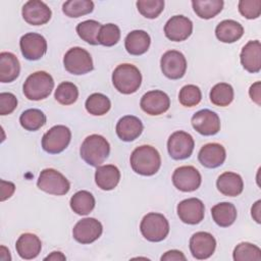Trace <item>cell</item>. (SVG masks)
<instances>
[{"instance_id":"1","label":"cell","mask_w":261,"mask_h":261,"mask_svg":"<svg viewBox=\"0 0 261 261\" xmlns=\"http://www.w3.org/2000/svg\"><path fill=\"white\" fill-rule=\"evenodd\" d=\"M129 162L136 173L150 176L159 170L161 166V157L154 147L150 145H142L133 151Z\"/></svg>"},{"instance_id":"2","label":"cell","mask_w":261,"mask_h":261,"mask_svg":"<svg viewBox=\"0 0 261 261\" xmlns=\"http://www.w3.org/2000/svg\"><path fill=\"white\" fill-rule=\"evenodd\" d=\"M110 145L108 141L100 135L88 136L81 145L80 154L82 159L91 166L98 167L108 157Z\"/></svg>"},{"instance_id":"3","label":"cell","mask_w":261,"mask_h":261,"mask_svg":"<svg viewBox=\"0 0 261 261\" xmlns=\"http://www.w3.org/2000/svg\"><path fill=\"white\" fill-rule=\"evenodd\" d=\"M112 84L119 93L125 95L133 94L137 92L141 87V71L134 64H119L112 73Z\"/></svg>"},{"instance_id":"4","label":"cell","mask_w":261,"mask_h":261,"mask_svg":"<svg viewBox=\"0 0 261 261\" xmlns=\"http://www.w3.org/2000/svg\"><path fill=\"white\" fill-rule=\"evenodd\" d=\"M54 88V81L51 74L46 71H36L28 76L22 92L32 101H39L47 98Z\"/></svg>"},{"instance_id":"5","label":"cell","mask_w":261,"mask_h":261,"mask_svg":"<svg viewBox=\"0 0 261 261\" xmlns=\"http://www.w3.org/2000/svg\"><path fill=\"white\" fill-rule=\"evenodd\" d=\"M143 237L149 242H161L169 232V223L166 217L160 213L150 212L146 214L140 224Z\"/></svg>"},{"instance_id":"6","label":"cell","mask_w":261,"mask_h":261,"mask_svg":"<svg viewBox=\"0 0 261 261\" xmlns=\"http://www.w3.org/2000/svg\"><path fill=\"white\" fill-rule=\"evenodd\" d=\"M37 186L43 192L56 196L67 194L70 189V184L67 178L53 168H46L41 171Z\"/></svg>"},{"instance_id":"7","label":"cell","mask_w":261,"mask_h":261,"mask_svg":"<svg viewBox=\"0 0 261 261\" xmlns=\"http://www.w3.org/2000/svg\"><path fill=\"white\" fill-rule=\"evenodd\" d=\"M65 69L75 75L85 74L93 70V60L90 53L81 47L70 48L63 57Z\"/></svg>"},{"instance_id":"8","label":"cell","mask_w":261,"mask_h":261,"mask_svg":"<svg viewBox=\"0 0 261 261\" xmlns=\"http://www.w3.org/2000/svg\"><path fill=\"white\" fill-rule=\"evenodd\" d=\"M71 139V132L65 125H54L46 132L42 138L44 151L50 154L61 153L68 146Z\"/></svg>"},{"instance_id":"9","label":"cell","mask_w":261,"mask_h":261,"mask_svg":"<svg viewBox=\"0 0 261 261\" xmlns=\"http://www.w3.org/2000/svg\"><path fill=\"white\" fill-rule=\"evenodd\" d=\"M195 147L193 137L184 132L177 130L170 135L167 141V150L169 156L174 160H182L189 158Z\"/></svg>"},{"instance_id":"10","label":"cell","mask_w":261,"mask_h":261,"mask_svg":"<svg viewBox=\"0 0 261 261\" xmlns=\"http://www.w3.org/2000/svg\"><path fill=\"white\" fill-rule=\"evenodd\" d=\"M162 73L170 80L181 79L187 70V60L182 53L176 50L166 51L160 59Z\"/></svg>"},{"instance_id":"11","label":"cell","mask_w":261,"mask_h":261,"mask_svg":"<svg viewBox=\"0 0 261 261\" xmlns=\"http://www.w3.org/2000/svg\"><path fill=\"white\" fill-rule=\"evenodd\" d=\"M202 177L199 170L191 165L177 167L172 174L173 186L181 192H193L201 186Z\"/></svg>"},{"instance_id":"12","label":"cell","mask_w":261,"mask_h":261,"mask_svg":"<svg viewBox=\"0 0 261 261\" xmlns=\"http://www.w3.org/2000/svg\"><path fill=\"white\" fill-rule=\"evenodd\" d=\"M103 226L95 218L87 217L76 222L72 229L73 239L81 244H91L98 240L102 234Z\"/></svg>"},{"instance_id":"13","label":"cell","mask_w":261,"mask_h":261,"mask_svg":"<svg viewBox=\"0 0 261 261\" xmlns=\"http://www.w3.org/2000/svg\"><path fill=\"white\" fill-rule=\"evenodd\" d=\"M19 47L25 59L38 60L42 58L47 51V41L40 34L28 33L20 38Z\"/></svg>"},{"instance_id":"14","label":"cell","mask_w":261,"mask_h":261,"mask_svg":"<svg viewBox=\"0 0 261 261\" xmlns=\"http://www.w3.org/2000/svg\"><path fill=\"white\" fill-rule=\"evenodd\" d=\"M192 126L203 136H213L220 130V118L217 113L209 109L197 111L191 119Z\"/></svg>"},{"instance_id":"15","label":"cell","mask_w":261,"mask_h":261,"mask_svg":"<svg viewBox=\"0 0 261 261\" xmlns=\"http://www.w3.org/2000/svg\"><path fill=\"white\" fill-rule=\"evenodd\" d=\"M140 106L149 115H160L169 109L170 99L163 91L153 90L143 95Z\"/></svg>"},{"instance_id":"16","label":"cell","mask_w":261,"mask_h":261,"mask_svg":"<svg viewBox=\"0 0 261 261\" xmlns=\"http://www.w3.org/2000/svg\"><path fill=\"white\" fill-rule=\"evenodd\" d=\"M216 248L215 238L206 231H198L190 239V251L192 256L198 260L208 259Z\"/></svg>"},{"instance_id":"17","label":"cell","mask_w":261,"mask_h":261,"mask_svg":"<svg viewBox=\"0 0 261 261\" xmlns=\"http://www.w3.org/2000/svg\"><path fill=\"white\" fill-rule=\"evenodd\" d=\"M193 33V22L184 15L171 16L164 25V34L167 39L173 42L187 40Z\"/></svg>"},{"instance_id":"18","label":"cell","mask_w":261,"mask_h":261,"mask_svg":"<svg viewBox=\"0 0 261 261\" xmlns=\"http://www.w3.org/2000/svg\"><path fill=\"white\" fill-rule=\"evenodd\" d=\"M179 219L187 224H198L204 219L205 207L198 198H189L179 202L176 208Z\"/></svg>"},{"instance_id":"19","label":"cell","mask_w":261,"mask_h":261,"mask_svg":"<svg viewBox=\"0 0 261 261\" xmlns=\"http://www.w3.org/2000/svg\"><path fill=\"white\" fill-rule=\"evenodd\" d=\"M21 14L29 24L42 25L50 20L52 12L46 3L39 0H30L22 6Z\"/></svg>"},{"instance_id":"20","label":"cell","mask_w":261,"mask_h":261,"mask_svg":"<svg viewBox=\"0 0 261 261\" xmlns=\"http://www.w3.org/2000/svg\"><path fill=\"white\" fill-rule=\"evenodd\" d=\"M240 60L243 67L251 72L257 73L261 69V44L258 40L249 41L242 49Z\"/></svg>"},{"instance_id":"21","label":"cell","mask_w":261,"mask_h":261,"mask_svg":"<svg viewBox=\"0 0 261 261\" xmlns=\"http://www.w3.org/2000/svg\"><path fill=\"white\" fill-rule=\"evenodd\" d=\"M225 158V149L218 143H209L204 145L198 154L199 162L207 168H216L222 165Z\"/></svg>"},{"instance_id":"22","label":"cell","mask_w":261,"mask_h":261,"mask_svg":"<svg viewBox=\"0 0 261 261\" xmlns=\"http://www.w3.org/2000/svg\"><path fill=\"white\" fill-rule=\"evenodd\" d=\"M142 121L134 115H125L116 123V134L121 141L132 142L139 138L143 132Z\"/></svg>"},{"instance_id":"23","label":"cell","mask_w":261,"mask_h":261,"mask_svg":"<svg viewBox=\"0 0 261 261\" xmlns=\"http://www.w3.org/2000/svg\"><path fill=\"white\" fill-rule=\"evenodd\" d=\"M15 249L18 256L25 260L36 258L42 249L41 240L34 233H22L16 241Z\"/></svg>"},{"instance_id":"24","label":"cell","mask_w":261,"mask_h":261,"mask_svg":"<svg viewBox=\"0 0 261 261\" xmlns=\"http://www.w3.org/2000/svg\"><path fill=\"white\" fill-rule=\"evenodd\" d=\"M216 187L222 195L236 197L243 192L244 181L240 174L231 171H225L218 176Z\"/></svg>"},{"instance_id":"25","label":"cell","mask_w":261,"mask_h":261,"mask_svg":"<svg viewBox=\"0 0 261 261\" xmlns=\"http://www.w3.org/2000/svg\"><path fill=\"white\" fill-rule=\"evenodd\" d=\"M151 39L147 32L143 30H135L127 34L124 40L125 50L130 55H142L147 52L150 47Z\"/></svg>"},{"instance_id":"26","label":"cell","mask_w":261,"mask_h":261,"mask_svg":"<svg viewBox=\"0 0 261 261\" xmlns=\"http://www.w3.org/2000/svg\"><path fill=\"white\" fill-rule=\"evenodd\" d=\"M119 169L112 164L98 166L95 172V181L98 188L104 191L113 190L119 182Z\"/></svg>"},{"instance_id":"27","label":"cell","mask_w":261,"mask_h":261,"mask_svg":"<svg viewBox=\"0 0 261 261\" xmlns=\"http://www.w3.org/2000/svg\"><path fill=\"white\" fill-rule=\"evenodd\" d=\"M20 72V64L17 57L11 52L0 53V82L11 83Z\"/></svg>"},{"instance_id":"28","label":"cell","mask_w":261,"mask_h":261,"mask_svg":"<svg viewBox=\"0 0 261 261\" xmlns=\"http://www.w3.org/2000/svg\"><path fill=\"white\" fill-rule=\"evenodd\" d=\"M244 35L243 25L232 19L220 21L215 29L216 38L222 43H233Z\"/></svg>"},{"instance_id":"29","label":"cell","mask_w":261,"mask_h":261,"mask_svg":"<svg viewBox=\"0 0 261 261\" xmlns=\"http://www.w3.org/2000/svg\"><path fill=\"white\" fill-rule=\"evenodd\" d=\"M211 215L214 222L221 227L230 226L237 219V209L229 202H221L211 208Z\"/></svg>"},{"instance_id":"30","label":"cell","mask_w":261,"mask_h":261,"mask_svg":"<svg viewBox=\"0 0 261 261\" xmlns=\"http://www.w3.org/2000/svg\"><path fill=\"white\" fill-rule=\"evenodd\" d=\"M222 0H194L192 6L195 13L204 19H210L216 16L223 8Z\"/></svg>"},{"instance_id":"31","label":"cell","mask_w":261,"mask_h":261,"mask_svg":"<svg viewBox=\"0 0 261 261\" xmlns=\"http://www.w3.org/2000/svg\"><path fill=\"white\" fill-rule=\"evenodd\" d=\"M69 204L74 213L87 215L95 207V198L88 191H79L70 198Z\"/></svg>"},{"instance_id":"32","label":"cell","mask_w":261,"mask_h":261,"mask_svg":"<svg viewBox=\"0 0 261 261\" xmlns=\"http://www.w3.org/2000/svg\"><path fill=\"white\" fill-rule=\"evenodd\" d=\"M209 97H210V101L215 106L225 107L232 102L234 93H233L232 87L229 84L219 83V84H216L211 89Z\"/></svg>"},{"instance_id":"33","label":"cell","mask_w":261,"mask_h":261,"mask_svg":"<svg viewBox=\"0 0 261 261\" xmlns=\"http://www.w3.org/2000/svg\"><path fill=\"white\" fill-rule=\"evenodd\" d=\"M20 125L30 132H35L41 128L46 123V115L40 109L32 108L24 110L19 116Z\"/></svg>"},{"instance_id":"34","label":"cell","mask_w":261,"mask_h":261,"mask_svg":"<svg viewBox=\"0 0 261 261\" xmlns=\"http://www.w3.org/2000/svg\"><path fill=\"white\" fill-rule=\"evenodd\" d=\"M86 110L96 116L106 114L111 108V102L109 98L101 93H94L90 95L85 103Z\"/></svg>"},{"instance_id":"35","label":"cell","mask_w":261,"mask_h":261,"mask_svg":"<svg viewBox=\"0 0 261 261\" xmlns=\"http://www.w3.org/2000/svg\"><path fill=\"white\" fill-rule=\"evenodd\" d=\"M101 24L97 20L89 19L80 22L75 30L79 37L91 45H98V35L100 31Z\"/></svg>"},{"instance_id":"36","label":"cell","mask_w":261,"mask_h":261,"mask_svg":"<svg viewBox=\"0 0 261 261\" xmlns=\"http://www.w3.org/2000/svg\"><path fill=\"white\" fill-rule=\"evenodd\" d=\"M94 9V2L91 0H69L63 3L62 11L68 17H80L89 14Z\"/></svg>"},{"instance_id":"37","label":"cell","mask_w":261,"mask_h":261,"mask_svg":"<svg viewBox=\"0 0 261 261\" xmlns=\"http://www.w3.org/2000/svg\"><path fill=\"white\" fill-rule=\"evenodd\" d=\"M54 98L62 105H71L79 98L77 87L73 83L62 82L55 90Z\"/></svg>"},{"instance_id":"38","label":"cell","mask_w":261,"mask_h":261,"mask_svg":"<svg viewBox=\"0 0 261 261\" xmlns=\"http://www.w3.org/2000/svg\"><path fill=\"white\" fill-rule=\"evenodd\" d=\"M233 260L236 261H249V260H261V250L256 245L243 242L237 245L232 253Z\"/></svg>"},{"instance_id":"39","label":"cell","mask_w":261,"mask_h":261,"mask_svg":"<svg viewBox=\"0 0 261 261\" xmlns=\"http://www.w3.org/2000/svg\"><path fill=\"white\" fill-rule=\"evenodd\" d=\"M120 39V30L114 23H106L101 25L99 35H98V42L99 44L111 47L118 43Z\"/></svg>"},{"instance_id":"40","label":"cell","mask_w":261,"mask_h":261,"mask_svg":"<svg viewBox=\"0 0 261 261\" xmlns=\"http://www.w3.org/2000/svg\"><path fill=\"white\" fill-rule=\"evenodd\" d=\"M202 93L199 87L195 85L184 86L178 94L179 103L185 107H194L200 103Z\"/></svg>"},{"instance_id":"41","label":"cell","mask_w":261,"mask_h":261,"mask_svg":"<svg viewBox=\"0 0 261 261\" xmlns=\"http://www.w3.org/2000/svg\"><path fill=\"white\" fill-rule=\"evenodd\" d=\"M139 12L147 18L153 19L160 15L164 9V1L162 0H139L137 1Z\"/></svg>"},{"instance_id":"42","label":"cell","mask_w":261,"mask_h":261,"mask_svg":"<svg viewBox=\"0 0 261 261\" xmlns=\"http://www.w3.org/2000/svg\"><path fill=\"white\" fill-rule=\"evenodd\" d=\"M239 11L248 19L258 18L261 13V0H241Z\"/></svg>"},{"instance_id":"43","label":"cell","mask_w":261,"mask_h":261,"mask_svg":"<svg viewBox=\"0 0 261 261\" xmlns=\"http://www.w3.org/2000/svg\"><path fill=\"white\" fill-rule=\"evenodd\" d=\"M17 107V99L12 93L3 92L0 94V114L7 115L12 113Z\"/></svg>"},{"instance_id":"44","label":"cell","mask_w":261,"mask_h":261,"mask_svg":"<svg viewBox=\"0 0 261 261\" xmlns=\"http://www.w3.org/2000/svg\"><path fill=\"white\" fill-rule=\"evenodd\" d=\"M15 191V186L11 181L1 179V201H5L10 198Z\"/></svg>"},{"instance_id":"45","label":"cell","mask_w":261,"mask_h":261,"mask_svg":"<svg viewBox=\"0 0 261 261\" xmlns=\"http://www.w3.org/2000/svg\"><path fill=\"white\" fill-rule=\"evenodd\" d=\"M160 260L161 261H180V260L186 261L187 258L182 252H180L178 250H170V251L165 252L161 256Z\"/></svg>"},{"instance_id":"46","label":"cell","mask_w":261,"mask_h":261,"mask_svg":"<svg viewBox=\"0 0 261 261\" xmlns=\"http://www.w3.org/2000/svg\"><path fill=\"white\" fill-rule=\"evenodd\" d=\"M261 84L260 82H256L255 84H253L250 87L249 90V95L252 99V101H254L258 106L261 105V90H260Z\"/></svg>"},{"instance_id":"47","label":"cell","mask_w":261,"mask_h":261,"mask_svg":"<svg viewBox=\"0 0 261 261\" xmlns=\"http://www.w3.org/2000/svg\"><path fill=\"white\" fill-rule=\"evenodd\" d=\"M261 201L258 200L255 202V204L252 206V209H251V214H252V217L254 218V220L257 222V223H260L261 222V217H260V211H261Z\"/></svg>"},{"instance_id":"48","label":"cell","mask_w":261,"mask_h":261,"mask_svg":"<svg viewBox=\"0 0 261 261\" xmlns=\"http://www.w3.org/2000/svg\"><path fill=\"white\" fill-rule=\"evenodd\" d=\"M44 260H53V261H59V260H66V257L61 252H52L50 255L44 258Z\"/></svg>"},{"instance_id":"49","label":"cell","mask_w":261,"mask_h":261,"mask_svg":"<svg viewBox=\"0 0 261 261\" xmlns=\"http://www.w3.org/2000/svg\"><path fill=\"white\" fill-rule=\"evenodd\" d=\"M0 259H1V260H4V261L11 260L9 251H8L4 246H1V248H0Z\"/></svg>"}]
</instances>
